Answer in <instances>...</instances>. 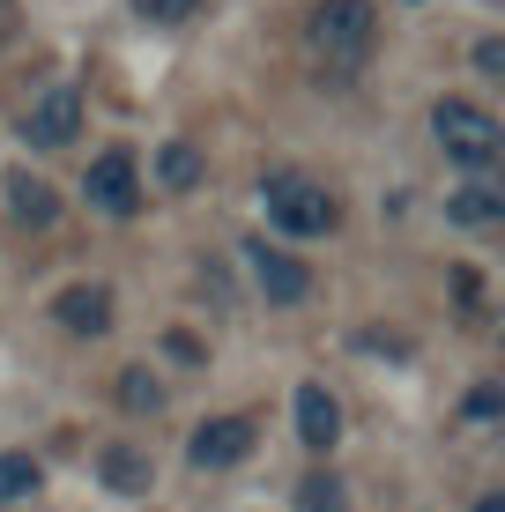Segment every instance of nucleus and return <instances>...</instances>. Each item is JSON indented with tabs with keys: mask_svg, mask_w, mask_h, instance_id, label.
<instances>
[{
	"mask_svg": "<svg viewBox=\"0 0 505 512\" xmlns=\"http://www.w3.org/2000/svg\"><path fill=\"white\" fill-rule=\"evenodd\" d=\"M305 45H312V60H320V75L350 82L379 52V8L372 0H320V8L305 15Z\"/></svg>",
	"mask_w": 505,
	"mask_h": 512,
	"instance_id": "obj_1",
	"label": "nucleus"
},
{
	"mask_svg": "<svg viewBox=\"0 0 505 512\" xmlns=\"http://www.w3.org/2000/svg\"><path fill=\"white\" fill-rule=\"evenodd\" d=\"M260 208H268V223H275V231H290V238H327L342 223L335 186H320L312 171H290V164L260 179Z\"/></svg>",
	"mask_w": 505,
	"mask_h": 512,
	"instance_id": "obj_2",
	"label": "nucleus"
},
{
	"mask_svg": "<svg viewBox=\"0 0 505 512\" xmlns=\"http://www.w3.org/2000/svg\"><path fill=\"white\" fill-rule=\"evenodd\" d=\"M431 134H439V149L454 156V164H468V171H491V164H498V149H505L498 119L483 112V104H468V97L431 104Z\"/></svg>",
	"mask_w": 505,
	"mask_h": 512,
	"instance_id": "obj_3",
	"label": "nucleus"
},
{
	"mask_svg": "<svg viewBox=\"0 0 505 512\" xmlns=\"http://www.w3.org/2000/svg\"><path fill=\"white\" fill-rule=\"evenodd\" d=\"M82 201H90L97 216L127 223L134 208H142V164H134L127 149H104V156H90V171H82Z\"/></svg>",
	"mask_w": 505,
	"mask_h": 512,
	"instance_id": "obj_4",
	"label": "nucleus"
},
{
	"mask_svg": "<svg viewBox=\"0 0 505 512\" xmlns=\"http://www.w3.org/2000/svg\"><path fill=\"white\" fill-rule=\"evenodd\" d=\"M23 141L30 149H75L82 141V90L75 82H45L38 104L23 112Z\"/></svg>",
	"mask_w": 505,
	"mask_h": 512,
	"instance_id": "obj_5",
	"label": "nucleus"
},
{
	"mask_svg": "<svg viewBox=\"0 0 505 512\" xmlns=\"http://www.w3.org/2000/svg\"><path fill=\"white\" fill-rule=\"evenodd\" d=\"M246 268H253V290L268 305H305L312 297V268L298 253H283V245H268V238H246Z\"/></svg>",
	"mask_w": 505,
	"mask_h": 512,
	"instance_id": "obj_6",
	"label": "nucleus"
},
{
	"mask_svg": "<svg viewBox=\"0 0 505 512\" xmlns=\"http://www.w3.org/2000/svg\"><path fill=\"white\" fill-rule=\"evenodd\" d=\"M253 438H260L253 416H208L201 431L186 438V461H194L201 475H208V468H238V461L253 453Z\"/></svg>",
	"mask_w": 505,
	"mask_h": 512,
	"instance_id": "obj_7",
	"label": "nucleus"
},
{
	"mask_svg": "<svg viewBox=\"0 0 505 512\" xmlns=\"http://www.w3.org/2000/svg\"><path fill=\"white\" fill-rule=\"evenodd\" d=\"M52 327H67L75 342L112 334V290H104V282H67V290L52 297Z\"/></svg>",
	"mask_w": 505,
	"mask_h": 512,
	"instance_id": "obj_8",
	"label": "nucleus"
},
{
	"mask_svg": "<svg viewBox=\"0 0 505 512\" xmlns=\"http://www.w3.org/2000/svg\"><path fill=\"white\" fill-rule=\"evenodd\" d=\"M97 483H104V490H119V498H149V490H156V461H149V446H127V438L97 446Z\"/></svg>",
	"mask_w": 505,
	"mask_h": 512,
	"instance_id": "obj_9",
	"label": "nucleus"
},
{
	"mask_svg": "<svg viewBox=\"0 0 505 512\" xmlns=\"http://www.w3.org/2000/svg\"><path fill=\"white\" fill-rule=\"evenodd\" d=\"M335 438H342V401L327 394L320 379H305V386H298V446H305V453H327Z\"/></svg>",
	"mask_w": 505,
	"mask_h": 512,
	"instance_id": "obj_10",
	"label": "nucleus"
},
{
	"mask_svg": "<svg viewBox=\"0 0 505 512\" xmlns=\"http://www.w3.org/2000/svg\"><path fill=\"white\" fill-rule=\"evenodd\" d=\"M8 223L15 231H52L60 223V193L45 179H30V171H8Z\"/></svg>",
	"mask_w": 505,
	"mask_h": 512,
	"instance_id": "obj_11",
	"label": "nucleus"
},
{
	"mask_svg": "<svg viewBox=\"0 0 505 512\" xmlns=\"http://www.w3.org/2000/svg\"><path fill=\"white\" fill-rule=\"evenodd\" d=\"M498 216H505V193H498L491 179H476V186L446 193V223H461V231H491Z\"/></svg>",
	"mask_w": 505,
	"mask_h": 512,
	"instance_id": "obj_12",
	"label": "nucleus"
},
{
	"mask_svg": "<svg viewBox=\"0 0 505 512\" xmlns=\"http://www.w3.org/2000/svg\"><path fill=\"white\" fill-rule=\"evenodd\" d=\"M201 171H208V156L194 149V141H164V149H156V186L164 193H194Z\"/></svg>",
	"mask_w": 505,
	"mask_h": 512,
	"instance_id": "obj_13",
	"label": "nucleus"
},
{
	"mask_svg": "<svg viewBox=\"0 0 505 512\" xmlns=\"http://www.w3.org/2000/svg\"><path fill=\"white\" fill-rule=\"evenodd\" d=\"M38 483H45V468L30 453H0V505H30Z\"/></svg>",
	"mask_w": 505,
	"mask_h": 512,
	"instance_id": "obj_14",
	"label": "nucleus"
},
{
	"mask_svg": "<svg viewBox=\"0 0 505 512\" xmlns=\"http://www.w3.org/2000/svg\"><path fill=\"white\" fill-rule=\"evenodd\" d=\"M119 409L127 416H156L164 409V386H156L149 364H127V372H119Z\"/></svg>",
	"mask_w": 505,
	"mask_h": 512,
	"instance_id": "obj_15",
	"label": "nucleus"
},
{
	"mask_svg": "<svg viewBox=\"0 0 505 512\" xmlns=\"http://www.w3.org/2000/svg\"><path fill=\"white\" fill-rule=\"evenodd\" d=\"M298 512H350V490H342V475L312 468L305 483H298Z\"/></svg>",
	"mask_w": 505,
	"mask_h": 512,
	"instance_id": "obj_16",
	"label": "nucleus"
},
{
	"mask_svg": "<svg viewBox=\"0 0 505 512\" xmlns=\"http://www.w3.org/2000/svg\"><path fill=\"white\" fill-rule=\"evenodd\" d=\"M134 8H142V23H156V30H179V23H194L208 0H134Z\"/></svg>",
	"mask_w": 505,
	"mask_h": 512,
	"instance_id": "obj_17",
	"label": "nucleus"
},
{
	"mask_svg": "<svg viewBox=\"0 0 505 512\" xmlns=\"http://www.w3.org/2000/svg\"><path fill=\"white\" fill-rule=\"evenodd\" d=\"M505 409V394H498V379H476V394H468V416H476V423H491Z\"/></svg>",
	"mask_w": 505,
	"mask_h": 512,
	"instance_id": "obj_18",
	"label": "nucleus"
},
{
	"mask_svg": "<svg viewBox=\"0 0 505 512\" xmlns=\"http://www.w3.org/2000/svg\"><path fill=\"white\" fill-rule=\"evenodd\" d=\"M476 75H505V45H498V38L476 45Z\"/></svg>",
	"mask_w": 505,
	"mask_h": 512,
	"instance_id": "obj_19",
	"label": "nucleus"
},
{
	"mask_svg": "<svg viewBox=\"0 0 505 512\" xmlns=\"http://www.w3.org/2000/svg\"><path fill=\"white\" fill-rule=\"evenodd\" d=\"M8 30H15V15H8V0H0V45H8Z\"/></svg>",
	"mask_w": 505,
	"mask_h": 512,
	"instance_id": "obj_20",
	"label": "nucleus"
},
{
	"mask_svg": "<svg viewBox=\"0 0 505 512\" xmlns=\"http://www.w3.org/2000/svg\"><path fill=\"white\" fill-rule=\"evenodd\" d=\"M476 512H505V498H476Z\"/></svg>",
	"mask_w": 505,
	"mask_h": 512,
	"instance_id": "obj_21",
	"label": "nucleus"
}]
</instances>
